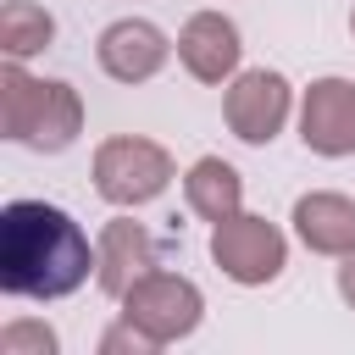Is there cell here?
Listing matches in <instances>:
<instances>
[{
	"instance_id": "6da1fadb",
	"label": "cell",
	"mask_w": 355,
	"mask_h": 355,
	"mask_svg": "<svg viewBox=\"0 0 355 355\" xmlns=\"http://www.w3.org/2000/svg\"><path fill=\"white\" fill-rule=\"evenodd\" d=\"M94 250L83 227L44 200H11L0 211V288L17 300H61L83 288Z\"/></svg>"
},
{
	"instance_id": "7a4b0ae2",
	"label": "cell",
	"mask_w": 355,
	"mask_h": 355,
	"mask_svg": "<svg viewBox=\"0 0 355 355\" xmlns=\"http://www.w3.org/2000/svg\"><path fill=\"white\" fill-rule=\"evenodd\" d=\"M0 128L11 144H28V150H67L83 128V105L72 94V83H39L22 72V61H11L0 72Z\"/></svg>"
},
{
	"instance_id": "3957f363",
	"label": "cell",
	"mask_w": 355,
	"mask_h": 355,
	"mask_svg": "<svg viewBox=\"0 0 355 355\" xmlns=\"http://www.w3.org/2000/svg\"><path fill=\"white\" fill-rule=\"evenodd\" d=\"M166 183H172V155L161 144H150V139L122 133V139H105L94 150V189L111 205H144Z\"/></svg>"
},
{
	"instance_id": "277c9868",
	"label": "cell",
	"mask_w": 355,
	"mask_h": 355,
	"mask_svg": "<svg viewBox=\"0 0 355 355\" xmlns=\"http://www.w3.org/2000/svg\"><path fill=\"white\" fill-rule=\"evenodd\" d=\"M200 311H205V300H200V288L189 283V277H178V272H144L128 294H122V316L133 322V327H144L155 344H178V338H189L194 327H200Z\"/></svg>"
},
{
	"instance_id": "5b68a950",
	"label": "cell",
	"mask_w": 355,
	"mask_h": 355,
	"mask_svg": "<svg viewBox=\"0 0 355 355\" xmlns=\"http://www.w3.org/2000/svg\"><path fill=\"white\" fill-rule=\"evenodd\" d=\"M211 255H216V266H222L233 283L255 288V283H272V277L288 266V239H283L266 216H244V211H239V216L216 222Z\"/></svg>"
},
{
	"instance_id": "8992f818",
	"label": "cell",
	"mask_w": 355,
	"mask_h": 355,
	"mask_svg": "<svg viewBox=\"0 0 355 355\" xmlns=\"http://www.w3.org/2000/svg\"><path fill=\"white\" fill-rule=\"evenodd\" d=\"M288 105H294L288 78L255 67V72H239V78H233V89H227V100H222V116H227L233 139H244V144H272V139L283 133V122H288Z\"/></svg>"
},
{
	"instance_id": "52a82bcc",
	"label": "cell",
	"mask_w": 355,
	"mask_h": 355,
	"mask_svg": "<svg viewBox=\"0 0 355 355\" xmlns=\"http://www.w3.org/2000/svg\"><path fill=\"white\" fill-rule=\"evenodd\" d=\"M166 50H172L166 33H161L155 22H144V17L111 22V28L100 33V44H94L100 72L116 78V83H144V78H155V72L166 67Z\"/></svg>"
},
{
	"instance_id": "ba28073f",
	"label": "cell",
	"mask_w": 355,
	"mask_h": 355,
	"mask_svg": "<svg viewBox=\"0 0 355 355\" xmlns=\"http://www.w3.org/2000/svg\"><path fill=\"white\" fill-rule=\"evenodd\" d=\"M300 139L316 155H349L355 150V83H344V78L311 83L305 111H300Z\"/></svg>"
},
{
	"instance_id": "9c48e42d",
	"label": "cell",
	"mask_w": 355,
	"mask_h": 355,
	"mask_svg": "<svg viewBox=\"0 0 355 355\" xmlns=\"http://www.w3.org/2000/svg\"><path fill=\"white\" fill-rule=\"evenodd\" d=\"M239 28H233V17H222V11H194L189 22H183V33H178V61L189 67V78H200V83H222V78H233L239 72Z\"/></svg>"
},
{
	"instance_id": "30bf717a",
	"label": "cell",
	"mask_w": 355,
	"mask_h": 355,
	"mask_svg": "<svg viewBox=\"0 0 355 355\" xmlns=\"http://www.w3.org/2000/svg\"><path fill=\"white\" fill-rule=\"evenodd\" d=\"M144 272H155V239L139 222H111L94 244V277L111 300H122Z\"/></svg>"
},
{
	"instance_id": "8fae6325",
	"label": "cell",
	"mask_w": 355,
	"mask_h": 355,
	"mask_svg": "<svg viewBox=\"0 0 355 355\" xmlns=\"http://www.w3.org/2000/svg\"><path fill=\"white\" fill-rule=\"evenodd\" d=\"M294 233L316 255H349L355 250V200H344V194H300L294 200Z\"/></svg>"
},
{
	"instance_id": "7c38bea8",
	"label": "cell",
	"mask_w": 355,
	"mask_h": 355,
	"mask_svg": "<svg viewBox=\"0 0 355 355\" xmlns=\"http://www.w3.org/2000/svg\"><path fill=\"white\" fill-rule=\"evenodd\" d=\"M183 200H189L194 216H205V222H227V216H239L244 183H239V172H233L222 155H200V161L189 166V178H183Z\"/></svg>"
},
{
	"instance_id": "4fadbf2b",
	"label": "cell",
	"mask_w": 355,
	"mask_h": 355,
	"mask_svg": "<svg viewBox=\"0 0 355 355\" xmlns=\"http://www.w3.org/2000/svg\"><path fill=\"white\" fill-rule=\"evenodd\" d=\"M50 39H55V17H50L44 6H33V0H6V11H0V44H6L11 61H28V55L50 50Z\"/></svg>"
},
{
	"instance_id": "5bb4252c",
	"label": "cell",
	"mask_w": 355,
	"mask_h": 355,
	"mask_svg": "<svg viewBox=\"0 0 355 355\" xmlns=\"http://www.w3.org/2000/svg\"><path fill=\"white\" fill-rule=\"evenodd\" d=\"M0 355H55V333L44 322H11L0 333Z\"/></svg>"
},
{
	"instance_id": "9a60e30c",
	"label": "cell",
	"mask_w": 355,
	"mask_h": 355,
	"mask_svg": "<svg viewBox=\"0 0 355 355\" xmlns=\"http://www.w3.org/2000/svg\"><path fill=\"white\" fill-rule=\"evenodd\" d=\"M338 294H344V305L355 311V250L344 255V266H338Z\"/></svg>"
},
{
	"instance_id": "2e32d148",
	"label": "cell",
	"mask_w": 355,
	"mask_h": 355,
	"mask_svg": "<svg viewBox=\"0 0 355 355\" xmlns=\"http://www.w3.org/2000/svg\"><path fill=\"white\" fill-rule=\"evenodd\" d=\"M349 33H355V11H349Z\"/></svg>"
}]
</instances>
